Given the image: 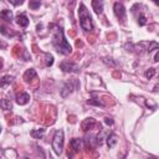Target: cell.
I'll list each match as a JSON object with an SVG mask.
<instances>
[{
	"instance_id": "cell-19",
	"label": "cell",
	"mask_w": 159,
	"mask_h": 159,
	"mask_svg": "<svg viewBox=\"0 0 159 159\" xmlns=\"http://www.w3.org/2000/svg\"><path fill=\"white\" fill-rule=\"evenodd\" d=\"M0 107H1L2 109H5V111H10V109L12 108V104H11L10 99L4 98V99H0Z\"/></svg>"
},
{
	"instance_id": "cell-2",
	"label": "cell",
	"mask_w": 159,
	"mask_h": 159,
	"mask_svg": "<svg viewBox=\"0 0 159 159\" xmlns=\"http://www.w3.org/2000/svg\"><path fill=\"white\" fill-rule=\"evenodd\" d=\"M78 16H80V25L82 27L83 31H91L93 30V22H92V17L86 7L84 4H80L78 7Z\"/></svg>"
},
{
	"instance_id": "cell-18",
	"label": "cell",
	"mask_w": 159,
	"mask_h": 159,
	"mask_svg": "<svg viewBox=\"0 0 159 159\" xmlns=\"http://www.w3.org/2000/svg\"><path fill=\"white\" fill-rule=\"evenodd\" d=\"M43 134H45V129H43V128L34 129V130H31V132H30V135H31L32 138H35V139H40Z\"/></svg>"
},
{
	"instance_id": "cell-24",
	"label": "cell",
	"mask_w": 159,
	"mask_h": 159,
	"mask_svg": "<svg viewBox=\"0 0 159 159\" xmlns=\"http://www.w3.org/2000/svg\"><path fill=\"white\" fill-rule=\"evenodd\" d=\"M29 6H30L32 10H37V9L41 6V2H40V1H30V2H29Z\"/></svg>"
},
{
	"instance_id": "cell-16",
	"label": "cell",
	"mask_w": 159,
	"mask_h": 159,
	"mask_svg": "<svg viewBox=\"0 0 159 159\" xmlns=\"http://www.w3.org/2000/svg\"><path fill=\"white\" fill-rule=\"evenodd\" d=\"M117 142H118V137H117L114 133H111V134L107 137V144H108L109 148H113Z\"/></svg>"
},
{
	"instance_id": "cell-3",
	"label": "cell",
	"mask_w": 159,
	"mask_h": 159,
	"mask_svg": "<svg viewBox=\"0 0 159 159\" xmlns=\"http://www.w3.org/2000/svg\"><path fill=\"white\" fill-rule=\"evenodd\" d=\"M63 130L62 129H57L56 132H55V134H53V139H52V149H53V152L57 154V155H60V154H62V152H63Z\"/></svg>"
},
{
	"instance_id": "cell-22",
	"label": "cell",
	"mask_w": 159,
	"mask_h": 159,
	"mask_svg": "<svg viewBox=\"0 0 159 159\" xmlns=\"http://www.w3.org/2000/svg\"><path fill=\"white\" fill-rule=\"evenodd\" d=\"M138 24H139L140 26L145 25V24H147V16L143 15V14H139V16H138Z\"/></svg>"
},
{
	"instance_id": "cell-14",
	"label": "cell",
	"mask_w": 159,
	"mask_h": 159,
	"mask_svg": "<svg viewBox=\"0 0 159 159\" xmlns=\"http://www.w3.org/2000/svg\"><path fill=\"white\" fill-rule=\"evenodd\" d=\"M12 82H14V76L6 75V76H4V77L0 80V87H1V88H5L6 86H9V84L12 83Z\"/></svg>"
},
{
	"instance_id": "cell-8",
	"label": "cell",
	"mask_w": 159,
	"mask_h": 159,
	"mask_svg": "<svg viewBox=\"0 0 159 159\" xmlns=\"http://www.w3.org/2000/svg\"><path fill=\"white\" fill-rule=\"evenodd\" d=\"M29 101H30V94H29V93H26V92H20L19 94H16V103H17V104L24 106V104H26Z\"/></svg>"
},
{
	"instance_id": "cell-29",
	"label": "cell",
	"mask_w": 159,
	"mask_h": 159,
	"mask_svg": "<svg viewBox=\"0 0 159 159\" xmlns=\"http://www.w3.org/2000/svg\"><path fill=\"white\" fill-rule=\"evenodd\" d=\"M76 46H77V47H82V46H83L82 41H78V40H77V42H76Z\"/></svg>"
},
{
	"instance_id": "cell-11",
	"label": "cell",
	"mask_w": 159,
	"mask_h": 159,
	"mask_svg": "<svg viewBox=\"0 0 159 159\" xmlns=\"http://www.w3.org/2000/svg\"><path fill=\"white\" fill-rule=\"evenodd\" d=\"M15 21H16V24H17L19 26H21V27H27V25H29V17H27L25 14H19V15L16 16Z\"/></svg>"
},
{
	"instance_id": "cell-5",
	"label": "cell",
	"mask_w": 159,
	"mask_h": 159,
	"mask_svg": "<svg viewBox=\"0 0 159 159\" xmlns=\"http://www.w3.org/2000/svg\"><path fill=\"white\" fill-rule=\"evenodd\" d=\"M84 147L87 150H94L97 145V140H96V135L93 134H86L84 137Z\"/></svg>"
},
{
	"instance_id": "cell-32",
	"label": "cell",
	"mask_w": 159,
	"mask_h": 159,
	"mask_svg": "<svg viewBox=\"0 0 159 159\" xmlns=\"http://www.w3.org/2000/svg\"><path fill=\"white\" fill-rule=\"evenodd\" d=\"M148 159H157V157H150V158H148Z\"/></svg>"
},
{
	"instance_id": "cell-4",
	"label": "cell",
	"mask_w": 159,
	"mask_h": 159,
	"mask_svg": "<svg viewBox=\"0 0 159 159\" xmlns=\"http://www.w3.org/2000/svg\"><path fill=\"white\" fill-rule=\"evenodd\" d=\"M60 68H61L63 72H75V73H76V72L80 71L78 66H77L75 62H72V61H63V62H61Z\"/></svg>"
},
{
	"instance_id": "cell-23",
	"label": "cell",
	"mask_w": 159,
	"mask_h": 159,
	"mask_svg": "<svg viewBox=\"0 0 159 159\" xmlns=\"http://www.w3.org/2000/svg\"><path fill=\"white\" fill-rule=\"evenodd\" d=\"M154 75H155V68H153V67L148 68V70H147V72H145V77H147L148 80H150Z\"/></svg>"
},
{
	"instance_id": "cell-33",
	"label": "cell",
	"mask_w": 159,
	"mask_h": 159,
	"mask_svg": "<svg viewBox=\"0 0 159 159\" xmlns=\"http://www.w3.org/2000/svg\"><path fill=\"white\" fill-rule=\"evenodd\" d=\"M0 132H1V125H0Z\"/></svg>"
},
{
	"instance_id": "cell-25",
	"label": "cell",
	"mask_w": 159,
	"mask_h": 159,
	"mask_svg": "<svg viewBox=\"0 0 159 159\" xmlns=\"http://www.w3.org/2000/svg\"><path fill=\"white\" fill-rule=\"evenodd\" d=\"M103 61L107 63V65H111V66H116V62L112 61V58H103Z\"/></svg>"
},
{
	"instance_id": "cell-17",
	"label": "cell",
	"mask_w": 159,
	"mask_h": 159,
	"mask_svg": "<svg viewBox=\"0 0 159 159\" xmlns=\"http://www.w3.org/2000/svg\"><path fill=\"white\" fill-rule=\"evenodd\" d=\"M0 32L4 35V36H6V37H14L15 35H16V32H14L11 29H7L6 26H0Z\"/></svg>"
},
{
	"instance_id": "cell-21",
	"label": "cell",
	"mask_w": 159,
	"mask_h": 159,
	"mask_svg": "<svg viewBox=\"0 0 159 159\" xmlns=\"http://www.w3.org/2000/svg\"><path fill=\"white\" fill-rule=\"evenodd\" d=\"M45 58H46V66L47 67L53 65V56L51 53H45Z\"/></svg>"
},
{
	"instance_id": "cell-13",
	"label": "cell",
	"mask_w": 159,
	"mask_h": 159,
	"mask_svg": "<svg viewBox=\"0 0 159 159\" xmlns=\"http://www.w3.org/2000/svg\"><path fill=\"white\" fill-rule=\"evenodd\" d=\"M36 71L34 70V68H30V70H27L25 73H24V80L26 81V82H31L32 80H36Z\"/></svg>"
},
{
	"instance_id": "cell-20",
	"label": "cell",
	"mask_w": 159,
	"mask_h": 159,
	"mask_svg": "<svg viewBox=\"0 0 159 159\" xmlns=\"http://www.w3.org/2000/svg\"><path fill=\"white\" fill-rule=\"evenodd\" d=\"M87 103H88V104H92V106H97V107H103L102 101H101V99H98V98L88 99V101H87Z\"/></svg>"
},
{
	"instance_id": "cell-31",
	"label": "cell",
	"mask_w": 159,
	"mask_h": 159,
	"mask_svg": "<svg viewBox=\"0 0 159 159\" xmlns=\"http://www.w3.org/2000/svg\"><path fill=\"white\" fill-rule=\"evenodd\" d=\"M1 67H2V58L0 57V68H1Z\"/></svg>"
},
{
	"instance_id": "cell-28",
	"label": "cell",
	"mask_w": 159,
	"mask_h": 159,
	"mask_svg": "<svg viewBox=\"0 0 159 159\" xmlns=\"http://www.w3.org/2000/svg\"><path fill=\"white\" fill-rule=\"evenodd\" d=\"M68 122H71V123H75V122H76V117H75V116H71V117H68Z\"/></svg>"
},
{
	"instance_id": "cell-27",
	"label": "cell",
	"mask_w": 159,
	"mask_h": 159,
	"mask_svg": "<svg viewBox=\"0 0 159 159\" xmlns=\"http://www.w3.org/2000/svg\"><path fill=\"white\" fill-rule=\"evenodd\" d=\"M9 1H10L12 5H15V6H16V5H21V4H24L22 0H20V1H12V0H9Z\"/></svg>"
},
{
	"instance_id": "cell-12",
	"label": "cell",
	"mask_w": 159,
	"mask_h": 159,
	"mask_svg": "<svg viewBox=\"0 0 159 159\" xmlns=\"http://www.w3.org/2000/svg\"><path fill=\"white\" fill-rule=\"evenodd\" d=\"M0 20L6 21V22H10L12 20V12H11V10H7V9L1 10L0 11Z\"/></svg>"
},
{
	"instance_id": "cell-26",
	"label": "cell",
	"mask_w": 159,
	"mask_h": 159,
	"mask_svg": "<svg viewBox=\"0 0 159 159\" xmlns=\"http://www.w3.org/2000/svg\"><path fill=\"white\" fill-rule=\"evenodd\" d=\"M104 123L108 124V125H112V124H113V119L109 118V117H106V118H104Z\"/></svg>"
},
{
	"instance_id": "cell-15",
	"label": "cell",
	"mask_w": 159,
	"mask_h": 159,
	"mask_svg": "<svg viewBox=\"0 0 159 159\" xmlns=\"http://www.w3.org/2000/svg\"><path fill=\"white\" fill-rule=\"evenodd\" d=\"M92 7L94 10L96 14H102V10H103V2L102 1H97V0H93L92 1Z\"/></svg>"
},
{
	"instance_id": "cell-7",
	"label": "cell",
	"mask_w": 159,
	"mask_h": 159,
	"mask_svg": "<svg viewBox=\"0 0 159 159\" xmlns=\"http://www.w3.org/2000/svg\"><path fill=\"white\" fill-rule=\"evenodd\" d=\"M113 10H114L116 16H117L119 20H124V17H125V9H124V6H123L122 2H118V1L114 2Z\"/></svg>"
},
{
	"instance_id": "cell-1",
	"label": "cell",
	"mask_w": 159,
	"mask_h": 159,
	"mask_svg": "<svg viewBox=\"0 0 159 159\" xmlns=\"http://www.w3.org/2000/svg\"><path fill=\"white\" fill-rule=\"evenodd\" d=\"M48 29H52V32H53L52 46L56 48V51L58 53H62V55H70L72 52V47L66 41L65 35H63V30L56 24H50Z\"/></svg>"
},
{
	"instance_id": "cell-10",
	"label": "cell",
	"mask_w": 159,
	"mask_h": 159,
	"mask_svg": "<svg viewBox=\"0 0 159 159\" xmlns=\"http://www.w3.org/2000/svg\"><path fill=\"white\" fill-rule=\"evenodd\" d=\"M70 147L72 148V150L75 153H78L82 149V139H80V138H72L70 140Z\"/></svg>"
},
{
	"instance_id": "cell-6",
	"label": "cell",
	"mask_w": 159,
	"mask_h": 159,
	"mask_svg": "<svg viewBox=\"0 0 159 159\" xmlns=\"http://www.w3.org/2000/svg\"><path fill=\"white\" fill-rule=\"evenodd\" d=\"M76 81H68L66 82L63 86H62V89H61V96L62 97H67L70 93H72V91L76 88Z\"/></svg>"
},
{
	"instance_id": "cell-30",
	"label": "cell",
	"mask_w": 159,
	"mask_h": 159,
	"mask_svg": "<svg viewBox=\"0 0 159 159\" xmlns=\"http://www.w3.org/2000/svg\"><path fill=\"white\" fill-rule=\"evenodd\" d=\"M113 76H114V77H120V73H119V72H114Z\"/></svg>"
},
{
	"instance_id": "cell-9",
	"label": "cell",
	"mask_w": 159,
	"mask_h": 159,
	"mask_svg": "<svg viewBox=\"0 0 159 159\" xmlns=\"http://www.w3.org/2000/svg\"><path fill=\"white\" fill-rule=\"evenodd\" d=\"M96 124H97V123H96V120H94L93 118H86V119L81 123V128H82L84 132H88V130L92 129Z\"/></svg>"
}]
</instances>
